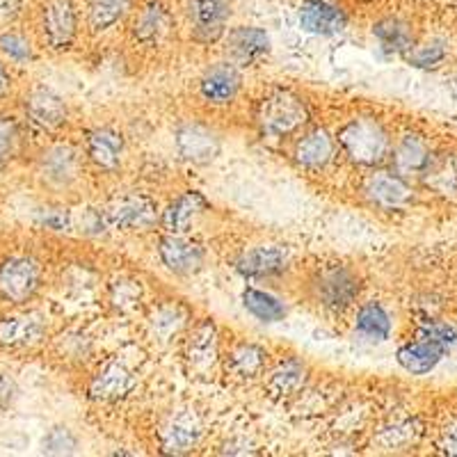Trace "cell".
Here are the masks:
<instances>
[{
	"mask_svg": "<svg viewBox=\"0 0 457 457\" xmlns=\"http://www.w3.org/2000/svg\"><path fill=\"white\" fill-rule=\"evenodd\" d=\"M42 224L53 231H64L69 227V215L62 213V208H46L42 215Z\"/></svg>",
	"mask_w": 457,
	"mask_h": 457,
	"instance_id": "cell-43",
	"label": "cell"
},
{
	"mask_svg": "<svg viewBox=\"0 0 457 457\" xmlns=\"http://www.w3.org/2000/svg\"><path fill=\"white\" fill-rule=\"evenodd\" d=\"M416 435H419V430H414V423H400V426H394L382 432V444L386 448L407 446L410 442H414Z\"/></svg>",
	"mask_w": 457,
	"mask_h": 457,
	"instance_id": "cell-41",
	"label": "cell"
},
{
	"mask_svg": "<svg viewBox=\"0 0 457 457\" xmlns=\"http://www.w3.org/2000/svg\"><path fill=\"white\" fill-rule=\"evenodd\" d=\"M307 121V104L288 89H277V92L268 94L256 108V124H259L261 133L275 137V140L295 136L297 130L304 129Z\"/></svg>",
	"mask_w": 457,
	"mask_h": 457,
	"instance_id": "cell-2",
	"label": "cell"
},
{
	"mask_svg": "<svg viewBox=\"0 0 457 457\" xmlns=\"http://www.w3.org/2000/svg\"><path fill=\"white\" fill-rule=\"evenodd\" d=\"M243 307L261 322H279L286 318V304L277 295L261 288H245Z\"/></svg>",
	"mask_w": 457,
	"mask_h": 457,
	"instance_id": "cell-33",
	"label": "cell"
},
{
	"mask_svg": "<svg viewBox=\"0 0 457 457\" xmlns=\"http://www.w3.org/2000/svg\"><path fill=\"white\" fill-rule=\"evenodd\" d=\"M444 354H446V348L439 345L435 341H428V338H416V341L405 343V345H400L398 354V364L411 375H426L430 370L436 369V364L442 361Z\"/></svg>",
	"mask_w": 457,
	"mask_h": 457,
	"instance_id": "cell-27",
	"label": "cell"
},
{
	"mask_svg": "<svg viewBox=\"0 0 457 457\" xmlns=\"http://www.w3.org/2000/svg\"><path fill=\"white\" fill-rule=\"evenodd\" d=\"M334 156H337V140L325 129L304 130L293 145V161L302 170H325L334 161Z\"/></svg>",
	"mask_w": 457,
	"mask_h": 457,
	"instance_id": "cell-16",
	"label": "cell"
},
{
	"mask_svg": "<svg viewBox=\"0 0 457 457\" xmlns=\"http://www.w3.org/2000/svg\"><path fill=\"white\" fill-rule=\"evenodd\" d=\"M234 268L247 279H270L284 275L288 268V254L275 245H259L243 252Z\"/></svg>",
	"mask_w": 457,
	"mask_h": 457,
	"instance_id": "cell-19",
	"label": "cell"
},
{
	"mask_svg": "<svg viewBox=\"0 0 457 457\" xmlns=\"http://www.w3.org/2000/svg\"><path fill=\"white\" fill-rule=\"evenodd\" d=\"M270 35L263 28L238 26L227 32V55L231 62L256 64L270 53Z\"/></svg>",
	"mask_w": 457,
	"mask_h": 457,
	"instance_id": "cell-18",
	"label": "cell"
},
{
	"mask_svg": "<svg viewBox=\"0 0 457 457\" xmlns=\"http://www.w3.org/2000/svg\"><path fill=\"white\" fill-rule=\"evenodd\" d=\"M110 300H112L114 307H120V312H129V309L136 307V302L140 300V286H137L136 281L120 279L117 284H112Z\"/></svg>",
	"mask_w": 457,
	"mask_h": 457,
	"instance_id": "cell-39",
	"label": "cell"
},
{
	"mask_svg": "<svg viewBox=\"0 0 457 457\" xmlns=\"http://www.w3.org/2000/svg\"><path fill=\"white\" fill-rule=\"evenodd\" d=\"M23 0H0V26L7 28L21 16Z\"/></svg>",
	"mask_w": 457,
	"mask_h": 457,
	"instance_id": "cell-42",
	"label": "cell"
},
{
	"mask_svg": "<svg viewBox=\"0 0 457 457\" xmlns=\"http://www.w3.org/2000/svg\"><path fill=\"white\" fill-rule=\"evenodd\" d=\"M268 366V353L256 343H238L227 357V369L238 379H256Z\"/></svg>",
	"mask_w": 457,
	"mask_h": 457,
	"instance_id": "cell-31",
	"label": "cell"
},
{
	"mask_svg": "<svg viewBox=\"0 0 457 457\" xmlns=\"http://www.w3.org/2000/svg\"><path fill=\"white\" fill-rule=\"evenodd\" d=\"M394 171L405 179H421L432 162V151L421 136H403L391 149Z\"/></svg>",
	"mask_w": 457,
	"mask_h": 457,
	"instance_id": "cell-22",
	"label": "cell"
},
{
	"mask_svg": "<svg viewBox=\"0 0 457 457\" xmlns=\"http://www.w3.org/2000/svg\"><path fill=\"white\" fill-rule=\"evenodd\" d=\"M39 32L44 46L64 53L79 37V12L73 0H46L39 10Z\"/></svg>",
	"mask_w": 457,
	"mask_h": 457,
	"instance_id": "cell-5",
	"label": "cell"
},
{
	"mask_svg": "<svg viewBox=\"0 0 457 457\" xmlns=\"http://www.w3.org/2000/svg\"><path fill=\"white\" fill-rule=\"evenodd\" d=\"M42 288V265L32 256L14 254L0 263V300L26 304Z\"/></svg>",
	"mask_w": 457,
	"mask_h": 457,
	"instance_id": "cell-4",
	"label": "cell"
},
{
	"mask_svg": "<svg viewBox=\"0 0 457 457\" xmlns=\"http://www.w3.org/2000/svg\"><path fill=\"white\" fill-rule=\"evenodd\" d=\"M407 62L416 69H435L444 62L446 57V46L439 39H432V42L423 44V46H416L407 53Z\"/></svg>",
	"mask_w": 457,
	"mask_h": 457,
	"instance_id": "cell-37",
	"label": "cell"
},
{
	"mask_svg": "<svg viewBox=\"0 0 457 457\" xmlns=\"http://www.w3.org/2000/svg\"><path fill=\"white\" fill-rule=\"evenodd\" d=\"M158 259L170 272L186 277L202 270L206 254L202 245L187 240L186 234H165L158 240Z\"/></svg>",
	"mask_w": 457,
	"mask_h": 457,
	"instance_id": "cell-14",
	"label": "cell"
},
{
	"mask_svg": "<svg viewBox=\"0 0 457 457\" xmlns=\"http://www.w3.org/2000/svg\"><path fill=\"white\" fill-rule=\"evenodd\" d=\"M48 332V318L44 312H12L0 316V348H32L44 341Z\"/></svg>",
	"mask_w": 457,
	"mask_h": 457,
	"instance_id": "cell-12",
	"label": "cell"
},
{
	"mask_svg": "<svg viewBox=\"0 0 457 457\" xmlns=\"http://www.w3.org/2000/svg\"><path fill=\"white\" fill-rule=\"evenodd\" d=\"M174 21H171V14L162 3L151 0L145 7H140V12L133 19V26L130 32L136 37V42L145 44V46H158L170 37Z\"/></svg>",
	"mask_w": 457,
	"mask_h": 457,
	"instance_id": "cell-23",
	"label": "cell"
},
{
	"mask_svg": "<svg viewBox=\"0 0 457 457\" xmlns=\"http://www.w3.org/2000/svg\"><path fill=\"white\" fill-rule=\"evenodd\" d=\"M300 26L312 35L332 37L348 28V14L329 0H304L300 7Z\"/></svg>",
	"mask_w": 457,
	"mask_h": 457,
	"instance_id": "cell-21",
	"label": "cell"
},
{
	"mask_svg": "<svg viewBox=\"0 0 457 457\" xmlns=\"http://www.w3.org/2000/svg\"><path fill=\"white\" fill-rule=\"evenodd\" d=\"M10 89H12V76L5 67V60L0 57V101L5 99L7 94H10Z\"/></svg>",
	"mask_w": 457,
	"mask_h": 457,
	"instance_id": "cell-46",
	"label": "cell"
},
{
	"mask_svg": "<svg viewBox=\"0 0 457 457\" xmlns=\"http://www.w3.org/2000/svg\"><path fill=\"white\" fill-rule=\"evenodd\" d=\"M105 222L126 234H142L156 227L158 204L145 193H129L112 199L105 208Z\"/></svg>",
	"mask_w": 457,
	"mask_h": 457,
	"instance_id": "cell-7",
	"label": "cell"
},
{
	"mask_svg": "<svg viewBox=\"0 0 457 457\" xmlns=\"http://www.w3.org/2000/svg\"><path fill=\"white\" fill-rule=\"evenodd\" d=\"M174 146L183 161L193 162V165H208L220 156L222 140H220L218 130L204 121H183L174 133Z\"/></svg>",
	"mask_w": 457,
	"mask_h": 457,
	"instance_id": "cell-11",
	"label": "cell"
},
{
	"mask_svg": "<svg viewBox=\"0 0 457 457\" xmlns=\"http://www.w3.org/2000/svg\"><path fill=\"white\" fill-rule=\"evenodd\" d=\"M364 197L379 211H403L414 199V187L398 171L379 170L364 181Z\"/></svg>",
	"mask_w": 457,
	"mask_h": 457,
	"instance_id": "cell-13",
	"label": "cell"
},
{
	"mask_svg": "<svg viewBox=\"0 0 457 457\" xmlns=\"http://www.w3.org/2000/svg\"><path fill=\"white\" fill-rule=\"evenodd\" d=\"M338 146L343 156L359 167H375L391 154V137L378 120L357 117L338 130Z\"/></svg>",
	"mask_w": 457,
	"mask_h": 457,
	"instance_id": "cell-1",
	"label": "cell"
},
{
	"mask_svg": "<svg viewBox=\"0 0 457 457\" xmlns=\"http://www.w3.org/2000/svg\"><path fill=\"white\" fill-rule=\"evenodd\" d=\"M391 322L389 312H386L379 302H366L357 309V316H354V332L364 341L370 343H382L391 337Z\"/></svg>",
	"mask_w": 457,
	"mask_h": 457,
	"instance_id": "cell-30",
	"label": "cell"
},
{
	"mask_svg": "<svg viewBox=\"0 0 457 457\" xmlns=\"http://www.w3.org/2000/svg\"><path fill=\"white\" fill-rule=\"evenodd\" d=\"M187 320H190V316H187L186 307H181L179 302H162L161 307L151 313V337L158 343H171L186 332Z\"/></svg>",
	"mask_w": 457,
	"mask_h": 457,
	"instance_id": "cell-29",
	"label": "cell"
},
{
	"mask_svg": "<svg viewBox=\"0 0 457 457\" xmlns=\"http://www.w3.org/2000/svg\"><path fill=\"white\" fill-rule=\"evenodd\" d=\"M190 37L197 44H215L227 35L231 0H183Z\"/></svg>",
	"mask_w": 457,
	"mask_h": 457,
	"instance_id": "cell-6",
	"label": "cell"
},
{
	"mask_svg": "<svg viewBox=\"0 0 457 457\" xmlns=\"http://www.w3.org/2000/svg\"><path fill=\"white\" fill-rule=\"evenodd\" d=\"M419 337L428 338V341L439 343V345H444L446 350L457 343L455 328H453V325H448V322H428V325H423L421 328Z\"/></svg>",
	"mask_w": 457,
	"mask_h": 457,
	"instance_id": "cell-40",
	"label": "cell"
},
{
	"mask_svg": "<svg viewBox=\"0 0 457 457\" xmlns=\"http://www.w3.org/2000/svg\"><path fill=\"white\" fill-rule=\"evenodd\" d=\"M26 117L32 126L42 130H57L67 124L69 110L60 94L48 87H35L26 96Z\"/></svg>",
	"mask_w": 457,
	"mask_h": 457,
	"instance_id": "cell-17",
	"label": "cell"
},
{
	"mask_svg": "<svg viewBox=\"0 0 457 457\" xmlns=\"http://www.w3.org/2000/svg\"><path fill=\"white\" fill-rule=\"evenodd\" d=\"M442 451L446 455H455L457 457V423L448 426L446 430L442 432V442H439Z\"/></svg>",
	"mask_w": 457,
	"mask_h": 457,
	"instance_id": "cell-45",
	"label": "cell"
},
{
	"mask_svg": "<svg viewBox=\"0 0 457 457\" xmlns=\"http://www.w3.org/2000/svg\"><path fill=\"white\" fill-rule=\"evenodd\" d=\"M79 446L76 436L69 428L57 426L51 428L44 436V453H51V455H64V453H73Z\"/></svg>",
	"mask_w": 457,
	"mask_h": 457,
	"instance_id": "cell-38",
	"label": "cell"
},
{
	"mask_svg": "<svg viewBox=\"0 0 457 457\" xmlns=\"http://www.w3.org/2000/svg\"><path fill=\"white\" fill-rule=\"evenodd\" d=\"M375 42L389 55H407L414 48V26L403 16H385L373 26Z\"/></svg>",
	"mask_w": 457,
	"mask_h": 457,
	"instance_id": "cell-26",
	"label": "cell"
},
{
	"mask_svg": "<svg viewBox=\"0 0 457 457\" xmlns=\"http://www.w3.org/2000/svg\"><path fill=\"white\" fill-rule=\"evenodd\" d=\"M206 208L208 202L204 199L202 193H197V190H187V193L179 195V197L165 208V213H162V227H165L167 234H187Z\"/></svg>",
	"mask_w": 457,
	"mask_h": 457,
	"instance_id": "cell-25",
	"label": "cell"
},
{
	"mask_svg": "<svg viewBox=\"0 0 457 457\" xmlns=\"http://www.w3.org/2000/svg\"><path fill=\"white\" fill-rule=\"evenodd\" d=\"M21 149V124L12 114H0V170L10 165Z\"/></svg>",
	"mask_w": 457,
	"mask_h": 457,
	"instance_id": "cell-35",
	"label": "cell"
},
{
	"mask_svg": "<svg viewBox=\"0 0 457 457\" xmlns=\"http://www.w3.org/2000/svg\"><path fill=\"white\" fill-rule=\"evenodd\" d=\"M0 57L7 62L28 64L35 60V46L23 32L7 28L0 32Z\"/></svg>",
	"mask_w": 457,
	"mask_h": 457,
	"instance_id": "cell-34",
	"label": "cell"
},
{
	"mask_svg": "<svg viewBox=\"0 0 457 457\" xmlns=\"http://www.w3.org/2000/svg\"><path fill=\"white\" fill-rule=\"evenodd\" d=\"M16 395H19V386H16L14 379L10 375L0 373V410L10 407L16 400Z\"/></svg>",
	"mask_w": 457,
	"mask_h": 457,
	"instance_id": "cell-44",
	"label": "cell"
},
{
	"mask_svg": "<svg viewBox=\"0 0 457 457\" xmlns=\"http://www.w3.org/2000/svg\"><path fill=\"white\" fill-rule=\"evenodd\" d=\"M312 291L313 300L322 309L332 313H343L357 302L359 293H361V281H359L357 272L348 265H329L313 277Z\"/></svg>",
	"mask_w": 457,
	"mask_h": 457,
	"instance_id": "cell-3",
	"label": "cell"
},
{
	"mask_svg": "<svg viewBox=\"0 0 457 457\" xmlns=\"http://www.w3.org/2000/svg\"><path fill=\"white\" fill-rule=\"evenodd\" d=\"M421 179L426 181V186H430L432 190L442 195L455 193L457 190V170L446 161H435L432 158L430 167H428Z\"/></svg>",
	"mask_w": 457,
	"mask_h": 457,
	"instance_id": "cell-36",
	"label": "cell"
},
{
	"mask_svg": "<svg viewBox=\"0 0 457 457\" xmlns=\"http://www.w3.org/2000/svg\"><path fill=\"white\" fill-rule=\"evenodd\" d=\"M136 373L121 361H108L89 379V395L101 403H112L129 395L136 386Z\"/></svg>",
	"mask_w": 457,
	"mask_h": 457,
	"instance_id": "cell-20",
	"label": "cell"
},
{
	"mask_svg": "<svg viewBox=\"0 0 457 457\" xmlns=\"http://www.w3.org/2000/svg\"><path fill=\"white\" fill-rule=\"evenodd\" d=\"M204 435L202 419L195 410H177L167 416L161 428V446L165 453L183 455L199 444Z\"/></svg>",
	"mask_w": 457,
	"mask_h": 457,
	"instance_id": "cell-15",
	"label": "cell"
},
{
	"mask_svg": "<svg viewBox=\"0 0 457 457\" xmlns=\"http://www.w3.org/2000/svg\"><path fill=\"white\" fill-rule=\"evenodd\" d=\"M85 151L87 158L99 167V170L114 171L121 162V154H124V140L114 129H94L85 142Z\"/></svg>",
	"mask_w": 457,
	"mask_h": 457,
	"instance_id": "cell-28",
	"label": "cell"
},
{
	"mask_svg": "<svg viewBox=\"0 0 457 457\" xmlns=\"http://www.w3.org/2000/svg\"><path fill=\"white\" fill-rule=\"evenodd\" d=\"M183 357L187 370L195 378H208L213 373L220 361V338L213 320H199L195 328H190L186 334Z\"/></svg>",
	"mask_w": 457,
	"mask_h": 457,
	"instance_id": "cell-10",
	"label": "cell"
},
{
	"mask_svg": "<svg viewBox=\"0 0 457 457\" xmlns=\"http://www.w3.org/2000/svg\"><path fill=\"white\" fill-rule=\"evenodd\" d=\"M309 382V369L300 359L288 357L275 366L265 379V389L275 400H291L300 394Z\"/></svg>",
	"mask_w": 457,
	"mask_h": 457,
	"instance_id": "cell-24",
	"label": "cell"
},
{
	"mask_svg": "<svg viewBox=\"0 0 457 457\" xmlns=\"http://www.w3.org/2000/svg\"><path fill=\"white\" fill-rule=\"evenodd\" d=\"M240 87H243V73L238 64L227 60V62H215L199 76V99L211 108H227L238 99Z\"/></svg>",
	"mask_w": 457,
	"mask_h": 457,
	"instance_id": "cell-9",
	"label": "cell"
},
{
	"mask_svg": "<svg viewBox=\"0 0 457 457\" xmlns=\"http://www.w3.org/2000/svg\"><path fill=\"white\" fill-rule=\"evenodd\" d=\"M130 7H133V0H87L85 5L87 28L94 35L108 32L129 14Z\"/></svg>",
	"mask_w": 457,
	"mask_h": 457,
	"instance_id": "cell-32",
	"label": "cell"
},
{
	"mask_svg": "<svg viewBox=\"0 0 457 457\" xmlns=\"http://www.w3.org/2000/svg\"><path fill=\"white\" fill-rule=\"evenodd\" d=\"M37 174L53 190H69L83 177V158L71 145H51L37 161Z\"/></svg>",
	"mask_w": 457,
	"mask_h": 457,
	"instance_id": "cell-8",
	"label": "cell"
}]
</instances>
